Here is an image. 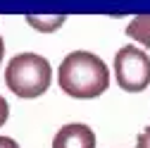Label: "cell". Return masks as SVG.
<instances>
[{
    "instance_id": "obj_1",
    "label": "cell",
    "mask_w": 150,
    "mask_h": 148,
    "mask_svg": "<svg viewBox=\"0 0 150 148\" xmlns=\"http://www.w3.org/2000/svg\"><path fill=\"white\" fill-rule=\"evenodd\" d=\"M57 81L71 98H98L110 86V72L96 53L74 50L60 62Z\"/></svg>"
},
{
    "instance_id": "obj_2",
    "label": "cell",
    "mask_w": 150,
    "mask_h": 148,
    "mask_svg": "<svg viewBox=\"0 0 150 148\" xmlns=\"http://www.w3.org/2000/svg\"><path fill=\"white\" fill-rule=\"evenodd\" d=\"M50 62L38 53H19L5 67V84L19 98H38L50 86Z\"/></svg>"
},
{
    "instance_id": "obj_3",
    "label": "cell",
    "mask_w": 150,
    "mask_h": 148,
    "mask_svg": "<svg viewBox=\"0 0 150 148\" xmlns=\"http://www.w3.org/2000/svg\"><path fill=\"white\" fill-rule=\"evenodd\" d=\"M115 77L122 91L138 93L150 84V58L136 46H124L115 55Z\"/></svg>"
},
{
    "instance_id": "obj_4",
    "label": "cell",
    "mask_w": 150,
    "mask_h": 148,
    "mask_svg": "<svg viewBox=\"0 0 150 148\" xmlns=\"http://www.w3.org/2000/svg\"><path fill=\"white\" fill-rule=\"evenodd\" d=\"M52 148H96V134L88 124H64L52 139Z\"/></svg>"
},
{
    "instance_id": "obj_5",
    "label": "cell",
    "mask_w": 150,
    "mask_h": 148,
    "mask_svg": "<svg viewBox=\"0 0 150 148\" xmlns=\"http://www.w3.org/2000/svg\"><path fill=\"white\" fill-rule=\"evenodd\" d=\"M126 36L138 41L143 48H150V14H138L129 22L126 26Z\"/></svg>"
},
{
    "instance_id": "obj_6",
    "label": "cell",
    "mask_w": 150,
    "mask_h": 148,
    "mask_svg": "<svg viewBox=\"0 0 150 148\" xmlns=\"http://www.w3.org/2000/svg\"><path fill=\"white\" fill-rule=\"evenodd\" d=\"M26 24L33 26L36 31L50 33V31L60 29V26L64 24V17H62V14H57V17H36V14H31V17H26Z\"/></svg>"
},
{
    "instance_id": "obj_7",
    "label": "cell",
    "mask_w": 150,
    "mask_h": 148,
    "mask_svg": "<svg viewBox=\"0 0 150 148\" xmlns=\"http://www.w3.org/2000/svg\"><path fill=\"white\" fill-rule=\"evenodd\" d=\"M136 148H150V124L138 134V139H136Z\"/></svg>"
},
{
    "instance_id": "obj_8",
    "label": "cell",
    "mask_w": 150,
    "mask_h": 148,
    "mask_svg": "<svg viewBox=\"0 0 150 148\" xmlns=\"http://www.w3.org/2000/svg\"><path fill=\"white\" fill-rule=\"evenodd\" d=\"M7 117H10V105H7V100L3 96H0V127L7 122Z\"/></svg>"
},
{
    "instance_id": "obj_9",
    "label": "cell",
    "mask_w": 150,
    "mask_h": 148,
    "mask_svg": "<svg viewBox=\"0 0 150 148\" xmlns=\"http://www.w3.org/2000/svg\"><path fill=\"white\" fill-rule=\"evenodd\" d=\"M0 148H19V143L10 136H0Z\"/></svg>"
},
{
    "instance_id": "obj_10",
    "label": "cell",
    "mask_w": 150,
    "mask_h": 148,
    "mask_svg": "<svg viewBox=\"0 0 150 148\" xmlns=\"http://www.w3.org/2000/svg\"><path fill=\"white\" fill-rule=\"evenodd\" d=\"M3 55H5V43H3V36H0V62H3Z\"/></svg>"
}]
</instances>
